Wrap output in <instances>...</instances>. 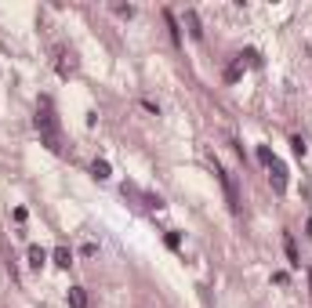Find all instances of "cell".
Masks as SVG:
<instances>
[{"instance_id": "cell-2", "label": "cell", "mask_w": 312, "mask_h": 308, "mask_svg": "<svg viewBox=\"0 0 312 308\" xmlns=\"http://www.w3.org/2000/svg\"><path fill=\"white\" fill-rule=\"evenodd\" d=\"M54 69H58V77H62V80L77 77V54L62 48V51H58V62H54Z\"/></svg>"}, {"instance_id": "cell-20", "label": "cell", "mask_w": 312, "mask_h": 308, "mask_svg": "<svg viewBox=\"0 0 312 308\" xmlns=\"http://www.w3.org/2000/svg\"><path fill=\"white\" fill-rule=\"evenodd\" d=\"M309 236H312V218H309Z\"/></svg>"}, {"instance_id": "cell-4", "label": "cell", "mask_w": 312, "mask_h": 308, "mask_svg": "<svg viewBox=\"0 0 312 308\" xmlns=\"http://www.w3.org/2000/svg\"><path fill=\"white\" fill-rule=\"evenodd\" d=\"M214 174H218V181L225 185V196H229V207H233V210H240V196H236V185H233V178H229V174H225V171H222V167H218V163H214Z\"/></svg>"}, {"instance_id": "cell-7", "label": "cell", "mask_w": 312, "mask_h": 308, "mask_svg": "<svg viewBox=\"0 0 312 308\" xmlns=\"http://www.w3.org/2000/svg\"><path fill=\"white\" fill-rule=\"evenodd\" d=\"M283 250H287V261H290V268H301V257H298V247H294V236H283Z\"/></svg>"}, {"instance_id": "cell-17", "label": "cell", "mask_w": 312, "mask_h": 308, "mask_svg": "<svg viewBox=\"0 0 312 308\" xmlns=\"http://www.w3.org/2000/svg\"><path fill=\"white\" fill-rule=\"evenodd\" d=\"M145 203H149V207H156V210L163 207V200H160V196H153V192H145Z\"/></svg>"}, {"instance_id": "cell-8", "label": "cell", "mask_w": 312, "mask_h": 308, "mask_svg": "<svg viewBox=\"0 0 312 308\" xmlns=\"http://www.w3.org/2000/svg\"><path fill=\"white\" fill-rule=\"evenodd\" d=\"M51 257H54V265H58V268H69V265H73V250H69V247H54Z\"/></svg>"}, {"instance_id": "cell-10", "label": "cell", "mask_w": 312, "mask_h": 308, "mask_svg": "<svg viewBox=\"0 0 312 308\" xmlns=\"http://www.w3.org/2000/svg\"><path fill=\"white\" fill-rule=\"evenodd\" d=\"M240 77H243V58H236V62H233V65L225 69V80H229V83H236Z\"/></svg>"}, {"instance_id": "cell-12", "label": "cell", "mask_w": 312, "mask_h": 308, "mask_svg": "<svg viewBox=\"0 0 312 308\" xmlns=\"http://www.w3.org/2000/svg\"><path fill=\"white\" fill-rule=\"evenodd\" d=\"M91 174H95L98 181H105V178H109V163H105V160H95V163H91Z\"/></svg>"}, {"instance_id": "cell-14", "label": "cell", "mask_w": 312, "mask_h": 308, "mask_svg": "<svg viewBox=\"0 0 312 308\" xmlns=\"http://www.w3.org/2000/svg\"><path fill=\"white\" fill-rule=\"evenodd\" d=\"M272 160H276V156H272V149H269V145H258V163H265V167H269Z\"/></svg>"}, {"instance_id": "cell-18", "label": "cell", "mask_w": 312, "mask_h": 308, "mask_svg": "<svg viewBox=\"0 0 312 308\" xmlns=\"http://www.w3.org/2000/svg\"><path fill=\"white\" fill-rule=\"evenodd\" d=\"M80 254H84V257H95L98 247H95V243H84V247H80Z\"/></svg>"}, {"instance_id": "cell-16", "label": "cell", "mask_w": 312, "mask_h": 308, "mask_svg": "<svg viewBox=\"0 0 312 308\" xmlns=\"http://www.w3.org/2000/svg\"><path fill=\"white\" fill-rule=\"evenodd\" d=\"M113 11H116V15H124V18H131V15H134V7H131V4H116Z\"/></svg>"}, {"instance_id": "cell-6", "label": "cell", "mask_w": 312, "mask_h": 308, "mask_svg": "<svg viewBox=\"0 0 312 308\" xmlns=\"http://www.w3.org/2000/svg\"><path fill=\"white\" fill-rule=\"evenodd\" d=\"M185 26H189V36H192V40H204V26H200V18H196L192 7L185 11Z\"/></svg>"}, {"instance_id": "cell-5", "label": "cell", "mask_w": 312, "mask_h": 308, "mask_svg": "<svg viewBox=\"0 0 312 308\" xmlns=\"http://www.w3.org/2000/svg\"><path fill=\"white\" fill-rule=\"evenodd\" d=\"M66 301H69V308H87V290L84 286H69Z\"/></svg>"}, {"instance_id": "cell-9", "label": "cell", "mask_w": 312, "mask_h": 308, "mask_svg": "<svg viewBox=\"0 0 312 308\" xmlns=\"http://www.w3.org/2000/svg\"><path fill=\"white\" fill-rule=\"evenodd\" d=\"M44 261H48V250H44V247H36V243H33V247H29V265H33V268H40V265H44Z\"/></svg>"}, {"instance_id": "cell-11", "label": "cell", "mask_w": 312, "mask_h": 308, "mask_svg": "<svg viewBox=\"0 0 312 308\" xmlns=\"http://www.w3.org/2000/svg\"><path fill=\"white\" fill-rule=\"evenodd\" d=\"M163 22H167V29H171V40H174V44H182V33H178V22H174V15H171V11H163Z\"/></svg>"}, {"instance_id": "cell-1", "label": "cell", "mask_w": 312, "mask_h": 308, "mask_svg": "<svg viewBox=\"0 0 312 308\" xmlns=\"http://www.w3.org/2000/svg\"><path fill=\"white\" fill-rule=\"evenodd\" d=\"M36 130H40V142L51 149V153H66V145H62V127H58V116H54V105L51 98L44 95L40 105H36Z\"/></svg>"}, {"instance_id": "cell-3", "label": "cell", "mask_w": 312, "mask_h": 308, "mask_svg": "<svg viewBox=\"0 0 312 308\" xmlns=\"http://www.w3.org/2000/svg\"><path fill=\"white\" fill-rule=\"evenodd\" d=\"M269 181H272V189H276L280 196L287 192V167H283L280 160H272V163H269Z\"/></svg>"}, {"instance_id": "cell-15", "label": "cell", "mask_w": 312, "mask_h": 308, "mask_svg": "<svg viewBox=\"0 0 312 308\" xmlns=\"http://www.w3.org/2000/svg\"><path fill=\"white\" fill-rule=\"evenodd\" d=\"M167 247L171 250H182V236H178V232H167Z\"/></svg>"}, {"instance_id": "cell-19", "label": "cell", "mask_w": 312, "mask_h": 308, "mask_svg": "<svg viewBox=\"0 0 312 308\" xmlns=\"http://www.w3.org/2000/svg\"><path fill=\"white\" fill-rule=\"evenodd\" d=\"M309 290H312V268H309Z\"/></svg>"}, {"instance_id": "cell-13", "label": "cell", "mask_w": 312, "mask_h": 308, "mask_svg": "<svg viewBox=\"0 0 312 308\" xmlns=\"http://www.w3.org/2000/svg\"><path fill=\"white\" fill-rule=\"evenodd\" d=\"M290 149H294V156H305V153H309V145H305V138H298V134H294V138H290Z\"/></svg>"}]
</instances>
